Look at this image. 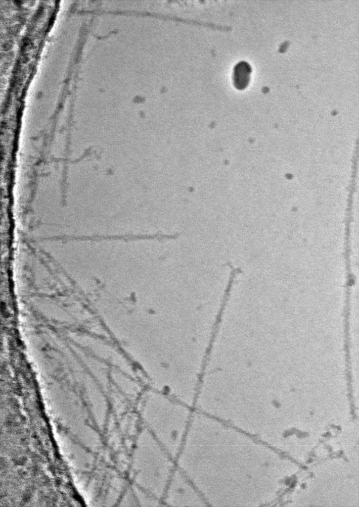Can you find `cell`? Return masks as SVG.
<instances>
[{
    "label": "cell",
    "instance_id": "cell-4",
    "mask_svg": "<svg viewBox=\"0 0 359 507\" xmlns=\"http://www.w3.org/2000/svg\"><path fill=\"white\" fill-rule=\"evenodd\" d=\"M163 499L164 504L172 507L207 506L199 491L178 468L174 469Z\"/></svg>",
    "mask_w": 359,
    "mask_h": 507
},
{
    "label": "cell",
    "instance_id": "cell-1",
    "mask_svg": "<svg viewBox=\"0 0 359 507\" xmlns=\"http://www.w3.org/2000/svg\"><path fill=\"white\" fill-rule=\"evenodd\" d=\"M268 456L246 433L196 411L176 459L207 506L240 507L268 496Z\"/></svg>",
    "mask_w": 359,
    "mask_h": 507
},
{
    "label": "cell",
    "instance_id": "cell-5",
    "mask_svg": "<svg viewBox=\"0 0 359 507\" xmlns=\"http://www.w3.org/2000/svg\"><path fill=\"white\" fill-rule=\"evenodd\" d=\"M252 72V66L247 61L241 60L235 63L231 72L233 88L238 92L245 90L250 83Z\"/></svg>",
    "mask_w": 359,
    "mask_h": 507
},
{
    "label": "cell",
    "instance_id": "cell-3",
    "mask_svg": "<svg viewBox=\"0 0 359 507\" xmlns=\"http://www.w3.org/2000/svg\"><path fill=\"white\" fill-rule=\"evenodd\" d=\"M192 413L185 406L163 398H149L140 410L145 428L173 459L182 446Z\"/></svg>",
    "mask_w": 359,
    "mask_h": 507
},
{
    "label": "cell",
    "instance_id": "cell-6",
    "mask_svg": "<svg viewBox=\"0 0 359 507\" xmlns=\"http://www.w3.org/2000/svg\"><path fill=\"white\" fill-rule=\"evenodd\" d=\"M132 490L136 504L141 506H161L158 499L154 497L135 485L132 487Z\"/></svg>",
    "mask_w": 359,
    "mask_h": 507
},
{
    "label": "cell",
    "instance_id": "cell-2",
    "mask_svg": "<svg viewBox=\"0 0 359 507\" xmlns=\"http://www.w3.org/2000/svg\"><path fill=\"white\" fill-rule=\"evenodd\" d=\"M173 458L144 428L136 439L132 461L135 485L154 497L163 498L175 469Z\"/></svg>",
    "mask_w": 359,
    "mask_h": 507
}]
</instances>
